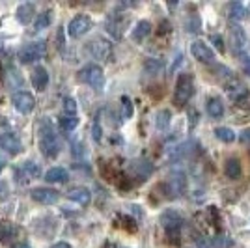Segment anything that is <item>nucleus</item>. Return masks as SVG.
Segmentation results:
<instances>
[{
  "label": "nucleus",
  "instance_id": "21",
  "mask_svg": "<svg viewBox=\"0 0 250 248\" xmlns=\"http://www.w3.org/2000/svg\"><path fill=\"white\" fill-rule=\"evenodd\" d=\"M172 122V112L170 110H159L155 114V127L159 131H167Z\"/></svg>",
  "mask_w": 250,
  "mask_h": 248
},
{
  "label": "nucleus",
  "instance_id": "31",
  "mask_svg": "<svg viewBox=\"0 0 250 248\" xmlns=\"http://www.w3.org/2000/svg\"><path fill=\"white\" fill-rule=\"evenodd\" d=\"M161 69H163V62H161V60H147L146 71H149V73H159Z\"/></svg>",
  "mask_w": 250,
  "mask_h": 248
},
{
  "label": "nucleus",
  "instance_id": "34",
  "mask_svg": "<svg viewBox=\"0 0 250 248\" xmlns=\"http://www.w3.org/2000/svg\"><path fill=\"white\" fill-rule=\"evenodd\" d=\"M239 140L243 142V144H249V142H250V129H245V131L241 133Z\"/></svg>",
  "mask_w": 250,
  "mask_h": 248
},
{
  "label": "nucleus",
  "instance_id": "10",
  "mask_svg": "<svg viewBox=\"0 0 250 248\" xmlns=\"http://www.w3.org/2000/svg\"><path fill=\"white\" fill-rule=\"evenodd\" d=\"M32 200H36L38 204H43V206H52L60 200V192L54 190V188H47V186H38L30 192Z\"/></svg>",
  "mask_w": 250,
  "mask_h": 248
},
{
  "label": "nucleus",
  "instance_id": "33",
  "mask_svg": "<svg viewBox=\"0 0 250 248\" xmlns=\"http://www.w3.org/2000/svg\"><path fill=\"white\" fill-rule=\"evenodd\" d=\"M211 43L217 47V51H219V52H224V41H222V36H219V34H213V36H211Z\"/></svg>",
  "mask_w": 250,
  "mask_h": 248
},
{
  "label": "nucleus",
  "instance_id": "40",
  "mask_svg": "<svg viewBox=\"0 0 250 248\" xmlns=\"http://www.w3.org/2000/svg\"><path fill=\"white\" fill-rule=\"evenodd\" d=\"M2 49H4V45H2V41H0V51H2Z\"/></svg>",
  "mask_w": 250,
  "mask_h": 248
},
{
  "label": "nucleus",
  "instance_id": "8",
  "mask_svg": "<svg viewBox=\"0 0 250 248\" xmlns=\"http://www.w3.org/2000/svg\"><path fill=\"white\" fill-rule=\"evenodd\" d=\"M38 176H40V166L36 163H22L15 168V179L19 185H26Z\"/></svg>",
  "mask_w": 250,
  "mask_h": 248
},
{
  "label": "nucleus",
  "instance_id": "32",
  "mask_svg": "<svg viewBox=\"0 0 250 248\" xmlns=\"http://www.w3.org/2000/svg\"><path fill=\"white\" fill-rule=\"evenodd\" d=\"M187 26H188V32H198L200 30V26H202V22H200V19L196 17V15H192L190 19H188V22H187Z\"/></svg>",
  "mask_w": 250,
  "mask_h": 248
},
{
  "label": "nucleus",
  "instance_id": "24",
  "mask_svg": "<svg viewBox=\"0 0 250 248\" xmlns=\"http://www.w3.org/2000/svg\"><path fill=\"white\" fill-rule=\"evenodd\" d=\"M215 136L219 138L220 142H224V144H231L237 136H235V133L229 129V127H217L215 129Z\"/></svg>",
  "mask_w": 250,
  "mask_h": 248
},
{
  "label": "nucleus",
  "instance_id": "15",
  "mask_svg": "<svg viewBox=\"0 0 250 248\" xmlns=\"http://www.w3.org/2000/svg\"><path fill=\"white\" fill-rule=\"evenodd\" d=\"M32 84H34V88L38 92H43L47 88V84H49V73H47V69L43 65H38L34 69V73H32Z\"/></svg>",
  "mask_w": 250,
  "mask_h": 248
},
{
  "label": "nucleus",
  "instance_id": "20",
  "mask_svg": "<svg viewBox=\"0 0 250 248\" xmlns=\"http://www.w3.org/2000/svg\"><path fill=\"white\" fill-rule=\"evenodd\" d=\"M149 34H151V22L140 21L136 22L135 30H133V40L135 41H142V40H146Z\"/></svg>",
  "mask_w": 250,
  "mask_h": 248
},
{
  "label": "nucleus",
  "instance_id": "1",
  "mask_svg": "<svg viewBox=\"0 0 250 248\" xmlns=\"http://www.w3.org/2000/svg\"><path fill=\"white\" fill-rule=\"evenodd\" d=\"M40 147H42L43 155L54 159V157L60 153V142H58V136L52 129V124L49 120H45L42 124V131H40Z\"/></svg>",
  "mask_w": 250,
  "mask_h": 248
},
{
  "label": "nucleus",
  "instance_id": "12",
  "mask_svg": "<svg viewBox=\"0 0 250 248\" xmlns=\"http://www.w3.org/2000/svg\"><path fill=\"white\" fill-rule=\"evenodd\" d=\"M226 92H228L229 99L235 101V103L245 101V99L249 97V88L241 83V81H237V79H233V81H229V83L226 84Z\"/></svg>",
  "mask_w": 250,
  "mask_h": 248
},
{
  "label": "nucleus",
  "instance_id": "14",
  "mask_svg": "<svg viewBox=\"0 0 250 248\" xmlns=\"http://www.w3.org/2000/svg\"><path fill=\"white\" fill-rule=\"evenodd\" d=\"M0 147L6 149L10 155H17L22 151V144H21V138L13 133H6V135L0 136Z\"/></svg>",
  "mask_w": 250,
  "mask_h": 248
},
{
  "label": "nucleus",
  "instance_id": "26",
  "mask_svg": "<svg viewBox=\"0 0 250 248\" xmlns=\"http://www.w3.org/2000/svg\"><path fill=\"white\" fill-rule=\"evenodd\" d=\"M211 245L215 248H233V239L219 233V235H215V237L211 239Z\"/></svg>",
  "mask_w": 250,
  "mask_h": 248
},
{
  "label": "nucleus",
  "instance_id": "13",
  "mask_svg": "<svg viewBox=\"0 0 250 248\" xmlns=\"http://www.w3.org/2000/svg\"><path fill=\"white\" fill-rule=\"evenodd\" d=\"M190 54L198 60V62H204L208 63L211 62L213 58H215V52H213V49L209 47V45H206L204 41H194L192 45H190Z\"/></svg>",
  "mask_w": 250,
  "mask_h": 248
},
{
  "label": "nucleus",
  "instance_id": "19",
  "mask_svg": "<svg viewBox=\"0 0 250 248\" xmlns=\"http://www.w3.org/2000/svg\"><path fill=\"white\" fill-rule=\"evenodd\" d=\"M206 108H208L209 118H213V120H219V118L224 116V104H222L219 97H211L208 104H206Z\"/></svg>",
  "mask_w": 250,
  "mask_h": 248
},
{
  "label": "nucleus",
  "instance_id": "7",
  "mask_svg": "<svg viewBox=\"0 0 250 248\" xmlns=\"http://www.w3.org/2000/svg\"><path fill=\"white\" fill-rule=\"evenodd\" d=\"M88 52H90V56L95 58V60H103L106 62L108 58H110V54H112V45L103 40V38H95L92 41L88 43Z\"/></svg>",
  "mask_w": 250,
  "mask_h": 248
},
{
  "label": "nucleus",
  "instance_id": "30",
  "mask_svg": "<svg viewBox=\"0 0 250 248\" xmlns=\"http://www.w3.org/2000/svg\"><path fill=\"white\" fill-rule=\"evenodd\" d=\"M122 110H124V118L125 120H129L131 116H133V103H131V99L124 95L122 97Z\"/></svg>",
  "mask_w": 250,
  "mask_h": 248
},
{
  "label": "nucleus",
  "instance_id": "39",
  "mask_svg": "<svg viewBox=\"0 0 250 248\" xmlns=\"http://www.w3.org/2000/svg\"><path fill=\"white\" fill-rule=\"evenodd\" d=\"M4 166H6V159H4V157L0 155V172L4 170Z\"/></svg>",
  "mask_w": 250,
  "mask_h": 248
},
{
  "label": "nucleus",
  "instance_id": "16",
  "mask_svg": "<svg viewBox=\"0 0 250 248\" xmlns=\"http://www.w3.org/2000/svg\"><path fill=\"white\" fill-rule=\"evenodd\" d=\"M17 21L21 22V24H28V22L36 17V4H32V2H24L21 4L19 8H17Z\"/></svg>",
  "mask_w": 250,
  "mask_h": 248
},
{
  "label": "nucleus",
  "instance_id": "18",
  "mask_svg": "<svg viewBox=\"0 0 250 248\" xmlns=\"http://www.w3.org/2000/svg\"><path fill=\"white\" fill-rule=\"evenodd\" d=\"M67 179H69L67 170H65V168H60V166H54V168H51V170L45 174V181H49V183H65Z\"/></svg>",
  "mask_w": 250,
  "mask_h": 248
},
{
  "label": "nucleus",
  "instance_id": "11",
  "mask_svg": "<svg viewBox=\"0 0 250 248\" xmlns=\"http://www.w3.org/2000/svg\"><path fill=\"white\" fill-rule=\"evenodd\" d=\"M13 106L21 114H30L36 106V99L30 92H17L13 95Z\"/></svg>",
  "mask_w": 250,
  "mask_h": 248
},
{
  "label": "nucleus",
  "instance_id": "27",
  "mask_svg": "<svg viewBox=\"0 0 250 248\" xmlns=\"http://www.w3.org/2000/svg\"><path fill=\"white\" fill-rule=\"evenodd\" d=\"M52 21V11H45L42 15H38V21H36V32L43 30V28H47Z\"/></svg>",
  "mask_w": 250,
  "mask_h": 248
},
{
  "label": "nucleus",
  "instance_id": "35",
  "mask_svg": "<svg viewBox=\"0 0 250 248\" xmlns=\"http://www.w3.org/2000/svg\"><path fill=\"white\" fill-rule=\"evenodd\" d=\"M94 138L97 142L101 140V127H99V124H94Z\"/></svg>",
  "mask_w": 250,
  "mask_h": 248
},
{
  "label": "nucleus",
  "instance_id": "17",
  "mask_svg": "<svg viewBox=\"0 0 250 248\" xmlns=\"http://www.w3.org/2000/svg\"><path fill=\"white\" fill-rule=\"evenodd\" d=\"M67 198L73 200L75 204H79V206H88L90 200H92V194H90V190L84 188V186H75V188H71V190L67 192Z\"/></svg>",
  "mask_w": 250,
  "mask_h": 248
},
{
  "label": "nucleus",
  "instance_id": "36",
  "mask_svg": "<svg viewBox=\"0 0 250 248\" xmlns=\"http://www.w3.org/2000/svg\"><path fill=\"white\" fill-rule=\"evenodd\" d=\"M51 248H71V245H67V243H56Z\"/></svg>",
  "mask_w": 250,
  "mask_h": 248
},
{
  "label": "nucleus",
  "instance_id": "6",
  "mask_svg": "<svg viewBox=\"0 0 250 248\" xmlns=\"http://www.w3.org/2000/svg\"><path fill=\"white\" fill-rule=\"evenodd\" d=\"M228 30H229V49H231L233 54L239 56V54H243L245 45H247V34H245V30L241 28L237 22H229Z\"/></svg>",
  "mask_w": 250,
  "mask_h": 248
},
{
  "label": "nucleus",
  "instance_id": "9",
  "mask_svg": "<svg viewBox=\"0 0 250 248\" xmlns=\"http://www.w3.org/2000/svg\"><path fill=\"white\" fill-rule=\"evenodd\" d=\"M90 28H92V19L88 15H77L69 21L67 32L71 38H83L84 34H88Z\"/></svg>",
  "mask_w": 250,
  "mask_h": 248
},
{
  "label": "nucleus",
  "instance_id": "3",
  "mask_svg": "<svg viewBox=\"0 0 250 248\" xmlns=\"http://www.w3.org/2000/svg\"><path fill=\"white\" fill-rule=\"evenodd\" d=\"M79 81L84 84H88V86H92L97 92H101L104 86L103 69H101L97 63H88L86 67H83V69L79 71Z\"/></svg>",
  "mask_w": 250,
  "mask_h": 248
},
{
  "label": "nucleus",
  "instance_id": "25",
  "mask_svg": "<svg viewBox=\"0 0 250 248\" xmlns=\"http://www.w3.org/2000/svg\"><path fill=\"white\" fill-rule=\"evenodd\" d=\"M122 26H124V22L116 21V17H110V19L106 21V32H108L110 36H114L116 40L122 38Z\"/></svg>",
  "mask_w": 250,
  "mask_h": 248
},
{
  "label": "nucleus",
  "instance_id": "38",
  "mask_svg": "<svg viewBox=\"0 0 250 248\" xmlns=\"http://www.w3.org/2000/svg\"><path fill=\"white\" fill-rule=\"evenodd\" d=\"M11 248H30V247H28L26 243H17V245H13Z\"/></svg>",
  "mask_w": 250,
  "mask_h": 248
},
{
  "label": "nucleus",
  "instance_id": "22",
  "mask_svg": "<svg viewBox=\"0 0 250 248\" xmlns=\"http://www.w3.org/2000/svg\"><path fill=\"white\" fill-rule=\"evenodd\" d=\"M245 17H247V8L241 2H231L229 4V19L233 22H237L241 19H245Z\"/></svg>",
  "mask_w": 250,
  "mask_h": 248
},
{
  "label": "nucleus",
  "instance_id": "4",
  "mask_svg": "<svg viewBox=\"0 0 250 248\" xmlns=\"http://www.w3.org/2000/svg\"><path fill=\"white\" fill-rule=\"evenodd\" d=\"M161 224L167 229L168 239L172 237L174 243L179 241V229L183 226V217L177 213L176 209H167L163 215H161Z\"/></svg>",
  "mask_w": 250,
  "mask_h": 248
},
{
  "label": "nucleus",
  "instance_id": "29",
  "mask_svg": "<svg viewBox=\"0 0 250 248\" xmlns=\"http://www.w3.org/2000/svg\"><path fill=\"white\" fill-rule=\"evenodd\" d=\"M63 112L67 116H77V101L73 97H65L63 99Z\"/></svg>",
  "mask_w": 250,
  "mask_h": 248
},
{
  "label": "nucleus",
  "instance_id": "2",
  "mask_svg": "<svg viewBox=\"0 0 250 248\" xmlns=\"http://www.w3.org/2000/svg\"><path fill=\"white\" fill-rule=\"evenodd\" d=\"M194 93V83H192V77L188 73H179L176 83V92H174V103L177 106H183L190 101Z\"/></svg>",
  "mask_w": 250,
  "mask_h": 248
},
{
  "label": "nucleus",
  "instance_id": "37",
  "mask_svg": "<svg viewBox=\"0 0 250 248\" xmlns=\"http://www.w3.org/2000/svg\"><path fill=\"white\" fill-rule=\"evenodd\" d=\"M243 65H245V69H247V73L250 75V58H245V60H243Z\"/></svg>",
  "mask_w": 250,
  "mask_h": 248
},
{
  "label": "nucleus",
  "instance_id": "23",
  "mask_svg": "<svg viewBox=\"0 0 250 248\" xmlns=\"http://www.w3.org/2000/svg\"><path fill=\"white\" fill-rule=\"evenodd\" d=\"M224 174L229 177V179H235V177L241 176V163L237 159H228L226 165H224Z\"/></svg>",
  "mask_w": 250,
  "mask_h": 248
},
{
  "label": "nucleus",
  "instance_id": "5",
  "mask_svg": "<svg viewBox=\"0 0 250 248\" xmlns=\"http://www.w3.org/2000/svg\"><path fill=\"white\" fill-rule=\"evenodd\" d=\"M45 52H47V45L43 41L28 43V45H24L21 51H19V60L22 63L38 62V60H42L43 56H45Z\"/></svg>",
  "mask_w": 250,
  "mask_h": 248
},
{
  "label": "nucleus",
  "instance_id": "28",
  "mask_svg": "<svg viewBox=\"0 0 250 248\" xmlns=\"http://www.w3.org/2000/svg\"><path fill=\"white\" fill-rule=\"evenodd\" d=\"M60 125H62L63 131H73L75 127L79 125V118L77 116H63L60 120Z\"/></svg>",
  "mask_w": 250,
  "mask_h": 248
}]
</instances>
